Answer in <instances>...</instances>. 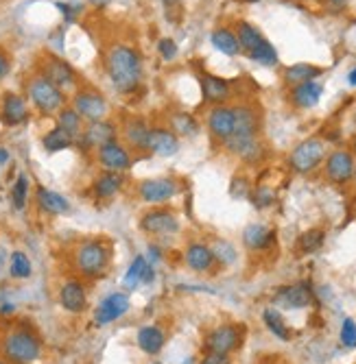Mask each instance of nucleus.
Listing matches in <instances>:
<instances>
[{
    "instance_id": "f257e3e1",
    "label": "nucleus",
    "mask_w": 356,
    "mask_h": 364,
    "mask_svg": "<svg viewBox=\"0 0 356 364\" xmlns=\"http://www.w3.org/2000/svg\"><path fill=\"white\" fill-rule=\"evenodd\" d=\"M105 70L116 92L132 94L142 83V57L136 48L127 44H116L105 57Z\"/></svg>"
},
{
    "instance_id": "f03ea898",
    "label": "nucleus",
    "mask_w": 356,
    "mask_h": 364,
    "mask_svg": "<svg viewBox=\"0 0 356 364\" xmlns=\"http://www.w3.org/2000/svg\"><path fill=\"white\" fill-rule=\"evenodd\" d=\"M223 146L247 164H256L263 159L265 149L258 140V116L251 107H234V134L223 142Z\"/></svg>"
},
{
    "instance_id": "7ed1b4c3",
    "label": "nucleus",
    "mask_w": 356,
    "mask_h": 364,
    "mask_svg": "<svg viewBox=\"0 0 356 364\" xmlns=\"http://www.w3.org/2000/svg\"><path fill=\"white\" fill-rule=\"evenodd\" d=\"M42 336L28 321L16 323L3 336V345H0V353L9 364H33L42 358Z\"/></svg>"
},
{
    "instance_id": "20e7f679",
    "label": "nucleus",
    "mask_w": 356,
    "mask_h": 364,
    "mask_svg": "<svg viewBox=\"0 0 356 364\" xmlns=\"http://www.w3.org/2000/svg\"><path fill=\"white\" fill-rule=\"evenodd\" d=\"M75 269L85 279H96L108 273L112 264V242L105 238H85L75 247Z\"/></svg>"
},
{
    "instance_id": "39448f33",
    "label": "nucleus",
    "mask_w": 356,
    "mask_h": 364,
    "mask_svg": "<svg viewBox=\"0 0 356 364\" xmlns=\"http://www.w3.org/2000/svg\"><path fill=\"white\" fill-rule=\"evenodd\" d=\"M323 159H326V142L321 138H306L290 151L288 166L298 175H310L321 166Z\"/></svg>"
},
{
    "instance_id": "423d86ee",
    "label": "nucleus",
    "mask_w": 356,
    "mask_h": 364,
    "mask_svg": "<svg viewBox=\"0 0 356 364\" xmlns=\"http://www.w3.org/2000/svg\"><path fill=\"white\" fill-rule=\"evenodd\" d=\"M26 96H28L31 105H33L44 116L59 112L63 107V98H66V96H63V92L55 83H51L42 75H38V77H33V79L28 81Z\"/></svg>"
},
{
    "instance_id": "0eeeda50",
    "label": "nucleus",
    "mask_w": 356,
    "mask_h": 364,
    "mask_svg": "<svg viewBox=\"0 0 356 364\" xmlns=\"http://www.w3.org/2000/svg\"><path fill=\"white\" fill-rule=\"evenodd\" d=\"M182 186L175 177H151L138 183V198L147 205H167L179 194Z\"/></svg>"
},
{
    "instance_id": "6e6552de",
    "label": "nucleus",
    "mask_w": 356,
    "mask_h": 364,
    "mask_svg": "<svg viewBox=\"0 0 356 364\" xmlns=\"http://www.w3.org/2000/svg\"><path fill=\"white\" fill-rule=\"evenodd\" d=\"M140 229L147 236H175L179 231V218L175 210L167 205H153L140 216Z\"/></svg>"
},
{
    "instance_id": "1a4fd4ad",
    "label": "nucleus",
    "mask_w": 356,
    "mask_h": 364,
    "mask_svg": "<svg viewBox=\"0 0 356 364\" xmlns=\"http://www.w3.org/2000/svg\"><path fill=\"white\" fill-rule=\"evenodd\" d=\"M96 161H99L101 171L108 173H129L134 168V155L132 149L122 144L120 140H112L103 144L101 149H96Z\"/></svg>"
},
{
    "instance_id": "9d476101",
    "label": "nucleus",
    "mask_w": 356,
    "mask_h": 364,
    "mask_svg": "<svg viewBox=\"0 0 356 364\" xmlns=\"http://www.w3.org/2000/svg\"><path fill=\"white\" fill-rule=\"evenodd\" d=\"M73 109L88 122L105 120V116L110 114L108 98L94 90H79L73 98Z\"/></svg>"
},
{
    "instance_id": "9b49d317",
    "label": "nucleus",
    "mask_w": 356,
    "mask_h": 364,
    "mask_svg": "<svg viewBox=\"0 0 356 364\" xmlns=\"http://www.w3.org/2000/svg\"><path fill=\"white\" fill-rule=\"evenodd\" d=\"M243 343V332L241 327L236 325H219L214 327L212 332H208L206 341H204V347L206 351L210 353H225L230 355L232 351H236Z\"/></svg>"
},
{
    "instance_id": "f8f14e48",
    "label": "nucleus",
    "mask_w": 356,
    "mask_h": 364,
    "mask_svg": "<svg viewBox=\"0 0 356 364\" xmlns=\"http://www.w3.org/2000/svg\"><path fill=\"white\" fill-rule=\"evenodd\" d=\"M354 168H356V157L352 151L345 149H337L330 155H326V164H323V173H326L328 181L339 186L354 179Z\"/></svg>"
},
{
    "instance_id": "ddd939ff",
    "label": "nucleus",
    "mask_w": 356,
    "mask_h": 364,
    "mask_svg": "<svg viewBox=\"0 0 356 364\" xmlns=\"http://www.w3.org/2000/svg\"><path fill=\"white\" fill-rule=\"evenodd\" d=\"M129 306H132V299H129V294L116 290V292L108 294L105 299L99 306H96V310H94V323L99 325V327H105L110 323H116L118 318H122L129 312Z\"/></svg>"
},
{
    "instance_id": "4468645a",
    "label": "nucleus",
    "mask_w": 356,
    "mask_h": 364,
    "mask_svg": "<svg viewBox=\"0 0 356 364\" xmlns=\"http://www.w3.org/2000/svg\"><path fill=\"white\" fill-rule=\"evenodd\" d=\"M112 140H118V127L110 120H96L83 127V134L77 142L83 151H96Z\"/></svg>"
},
{
    "instance_id": "2eb2a0df",
    "label": "nucleus",
    "mask_w": 356,
    "mask_h": 364,
    "mask_svg": "<svg viewBox=\"0 0 356 364\" xmlns=\"http://www.w3.org/2000/svg\"><path fill=\"white\" fill-rule=\"evenodd\" d=\"M59 306L70 314H83L88 310V290L77 277L66 279L59 286Z\"/></svg>"
},
{
    "instance_id": "dca6fc26",
    "label": "nucleus",
    "mask_w": 356,
    "mask_h": 364,
    "mask_svg": "<svg viewBox=\"0 0 356 364\" xmlns=\"http://www.w3.org/2000/svg\"><path fill=\"white\" fill-rule=\"evenodd\" d=\"M145 151L157 157H173L179 151V138L169 127H151Z\"/></svg>"
},
{
    "instance_id": "f3484780",
    "label": "nucleus",
    "mask_w": 356,
    "mask_h": 364,
    "mask_svg": "<svg viewBox=\"0 0 356 364\" xmlns=\"http://www.w3.org/2000/svg\"><path fill=\"white\" fill-rule=\"evenodd\" d=\"M127 186V177L122 173H108L101 171L90 183V192L96 201H112L114 196H118L122 192V188Z\"/></svg>"
},
{
    "instance_id": "a211bd4d",
    "label": "nucleus",
    "mask_w": 356,
    "mask_h": 364,
    "mask_svg": "<svg viewBox=\"0 0 356 364\" xmlns=\"http://www.w3.org/2000/svg\"><path fill=\"white\" fill-rule=\"evenodd\" d=\"M273 304L284 308V310H302L313 304V290L306 282L293 284V286H284L276 296Z\"/></svg>"
},
{
    "instance_id": "6ab92c4d",
    "label": "nucleus",
    "mask_w": 356,
    "mask_h": 364,
    "mask_svg": "<svg viewBox=\"0 0 356 364\" xmlns=\"http://www.w3.org/2000/svg\"><path fill=\"white\" fill-rule=\"evenodd\" d=\"M208 131L214 140L221 144L234 134V107L228 105H216L208 114Z\"/></svg>"
},
{
    "instance_id": "aec40b11",
    "label": "nucleus",
    "mask_w": 356,
    "mask_h": 364,
    "mask_svg": "<svg viewBox=\"0 0 356 364\" xmlns=\"http://www.w3.org/2000/svg\"><path fill=\"white\" fill-rule=\"evenodd\" d=\"M184 262L190 271L195 273H210L214 269V253L206 242H190L184 249Z\"/></svg>"
},
{
    "instance_id": "412c9836",
    "label": "nucleus",
    "mask_w": 356,
    "mask_h": 364,
    "mask_svg": "<svg viewBox=\"0 0 356 364\" xmlns=\"http://www.w3.org/2000/svg\"><path fill=\"white\" fill-rule=\"evenodd\" d=\"M36 205L40 212H44L48 216H63L70 212L68 198L55 190L44 188V186H38V190H36Z\"/></svg>"
},
{
    "instance_id": "4be33fe9",
    "label": "nucleus",
    "mask_w": 356,
    "mask_h": 364,
    "mask_svg": "<svg viewBox=\"0 0 356 364\" xmlns=\"http://www.w3.org/2000/svg\"><path fill=\"white\" fill-rule=\"evenodd\" d=\"M42 77H46L51 83H55L61 92L63 90H68L75 85L77 81V75L73 70V65L68 61H63V59H57V57H51L46 63H44V73Z\"/></svg>"
},
{
    "instance_id": "5701e85b",
    "label": "nucleus",
    "mask_w": 356,
    "mask_h": 364,
    "mask_svg": "<svg viewBox=\"0 0 356 364\" xmlns=\"http://www.w3.org/2000/svg\"><path fill=\"white\" fill-rule=\"evenodd\" d=\"M149 131H151V124L140 118V116H132L127 118V122L122 124V138H125V144L134 151H145V144H147V138H149Z\"/></svg>"
},
{
    "instance_id": "b1692460",
    "label": "nucleus",
    "mask_w": 356,
    "mask_h": 364,
    "mask_svg": "<svg viewBox=\"0 0 356 364\" xmlns=\"http://www.w3.org/2000/svg\"><path fill=\"white\" fill-rule=\"evenodd\" d=\"M136 345L147 355H157L167 345V332L159 325H145L136 336Z\"/></svg>"
},
{
    "instance_id": "393cba45",
    "label": "nucleus",
    "mask_w": 356,
    "mask_h": 364,
    "mask_svg": "<svg viewBox=\"0 0 356 364\" xmlns=\"http://www.w3.org/2000/svg\"><path fill=\"white\" fill-rule=\"evenodd\" d=\"M201 92H204V101L212 105H223L232 96L230 83L214 75H201Z\"/></svg>"
},
{
    "instance_id": "a878e982",
    "label": "nucleus",
    "mask_w": 356,
    "mask_h": 364,
    "mask_svg": "<svg viewBox=\"0 0 356 364\" xmlns=\"http://www.w3.org/2000/svg\"><path fill=\"white\" fill-rule=\"evenodd\" d=\"M273 240H276V231L269 229V227H265V225H261V223H251L243 231V242L251 251L269 249Z\"/></svg>"
},
{
    "instance_id": "bb28decb",
    "label": "nucleus",
    "mask_w": 356,
    "mask_h": 364,
    "mask_svg": "<svg viewBox=\"0 0 356 364\" xmlns=\"http://www.w3.org/2000/svg\"><path fill=\"white\" fill-rule=\"evenodd\" d=\"M28 118V107L26 101L20 94H5V101H3V122L7 127H18Z\"/></svg>"
},
{
    "instance_id": "cd10ccee",
    "label": "nucleus",
    "mask_w": 356,
    "mask_h": 364,
    "mask_svg": "<svg viewBox=\"0 0 356 364\" xmlns=\"http://www.w3.org/2000/svg\"><path fill=\"white\" fill-rule=\"evenodd\" d=\"M321 94H323L321 83L306 81V83H300V85L293 87V92H290V101H293L295 107L310 109V107H315L321 101Z\"/></svg>"
},
{
    "instance_id": "c85d7f7f",
    "label": "nucleus",
    "mask_w": 356,
    "mask_h": 364,
    "mask_svg": "<svg viewBox=\"0 0 356 364\" xmlns=\"http://www.w3.org/2000/svg\"><path fill=\"white\" fill-rule=\"evenodd\" d=\"M210 42L219 53L228 55V57H236L241 53V44H239L236 33H232L230 28H216L210 36Z\"/></svg>"
},
{
    "instance_id": "c756f323",
    "label": "nucleus",
    "mask_w": 356,
    "mask_h": 364,
    "mask_svg": "<svg viewBox=\"0 0 356 364\" xmlns=\"http://www.w3.org/2000/svg\"><path fill=\"white\" fill-rule=\"evenodd\" d=\"M321 75V68L317 65H310V63H295V65H288L286 73H284V81L288 85H300V83H306V81H315L317 77Z\"/></svg>"
},
{
    "instance_id": "7c9ffc66",
    "label": "nucleus",
    "mask_w": 356,
    "mask_h": 364,
    "mask_svg": "<svg viewBox=\"0 0 356 364\" xmlns=\"http://www.w3.org/2000/svg\"><path fill=\"white\" fill-rule=\"evenodd\" d=\"M171 131L177 138H195L199 134V122L195 120V116H192V114L177 112L171 118Z\"/></svg>"
},
{
    "instance_id": "2f4dec72",
    "label": "nucleus",
    "mask_w": 356,
    "mask_h": 364,
    "mask_svg": "<svg viewBox=\"0 0 356 364\" xmlns=\"http://www.w3.org/2000/svg\"><path fill=\"white\" fill-rule=\"evenodd\" d=\"M57 127H61L77 142L79 136L83 134V118L73 107H61L59 109V116H57Z\"/></svg>"
},
{
    "instance_id": "473e14b6",
    "label": "nucleus",
    "mask_w": 356,
    "mask_h": 364,
    "mask_svg": "<svg viewBox=\"0 0 356 364\" xmlns=\"http://www.w3.org/2000/svg\"><path fill=\"white\" fill-rule=\"evenodd\" d=\"M75 144V138H70L66 131L61 127H53L51 131H46L44 138H42V146L48 153H59V151H66Z\"/></svg>"
},
{
    "instance_id": "72a5a7b5",
    "label": "nucleus",
    "mask_w": 356,
    "mask_h": 364,
    "mask_svg": "<svg viewBox=\"0 0 356 364\" xmlns=\"http://www.w3.org/2000/svg\"><path fill=\"white\" fill-rule=\"evenodd\" d=\"M9 275L14 279H28L33 275V264H31L28 255L24 251H11L9 255Z\"/></svg>"
},
{
    "instance_id": "f704fd0d",
    "label": "nucleus",
    "mask_w": 356,
    "mask_h": 364,
    "mask_svg": "<svg viewBox=\"0 0 356 364\" xmlns=\"http://www.w3.org/2000/svg\"><path fill=\"white\" fill-rule=\"evenodd\" d=\"M236 38H239L241 50H245V53H251L253 48H258L265 42V38L261 36V31H258L256 26H251L249 22H241L239 24Z\"/></svg>"
},
{
    "instance_id": "c9c22d12",
    "label": "nucleus",
    "mask_w": 356,
    "mask_h": 364,
    "mask_svg": "<svg viewBox=\"0 0 356 364\" xmlns=\"http://www.w3.org/2000/svg\"><path fill=\"white\" fill-rule=\"evenodd\" d=\"M263 321H265L267 329H269V332H271L276 338H280V341H284V343L290 341V329L286 327V323H284V318H282V314H280L278 310L267 308V310L263 312Z\"/></svg>"
},
{
    "instance_id": "e433bc0d",
    "label": "nucleus",
    "mask_w": 356,
    "mask_h": 364,
    "mask_svg": "<svg viewBox=\"0 0 356 364\" xmlns=\"http://www.w3.org/2000/svg\"><path fill=\"white\" fill-rule=\"evenodd\" d=\"M28 192H31V179H28V175L20 173L16 177L14 186H11V205H14V210L22 212L26 208V203H28Z\"/></svg>"
},
{
    "instance_id": "4c0bfd02",
    "label": "nucleus",
    "mask_w": 356,
    "mask_h": 364,
    "mask_svg": "<svg viewBox=\"0 0 356 364\" xmlns=\"http://www.w3.org/2000/svg\"><path fill=\"white\" fill-rule=\"evenodd\" d=\"M323 240H326V234H323V229H308V231H304V234L300 236V240H298V251L302 255L315 253V251L321 249Z\"/></svg>"
},
{
    "instance_id": "58836bf2",
    "label": "nucleus",
    "mask_w": 356,
    "mask_h": 364,
    "mask_svg": "<svg viewBox=\"0 0 356 364\" xmlns=\"http://www.w3.org/2000/svg\"><path fill=\"white\" fill-rule=\"evenodd\" d=\"M145 267H147L145 255H136V257L132 259V264H129V269H127L125 277H122L125 288L134 290V288H138V286L142 284V271H145Z\"/></svg>"
},
{
    "instance_id": "ea45409f",
    "label": "nucleus",
    "mask_w": 356,
    "mask_h": 364,
    "mask_svg": "<svg viewBox=\"0 0 356 364\" xmlns=\"http://www.w3.org/2000/svg\"><path fill=\"white\" fill-rule=\"evenodd\" d=\"M247 55H249L251 61L261 63V65H276L278 63V53H276V48L267 40L258 48H253L251 53H247Z\"/></svg>"
},
{
    "instance_id": "a19ab883",
    "label": "nucleus",
    "mask_w": 356,
    "mask_h": 364,
    "mask_svg": "<svg viewBox=\"0 0 356 364\" xmlns=\"http://www.w3.org/2000/svg\"><path fill=\"white\" fill-rule=\"evenodd\" d=\"M249 198L258 210H265V208H271L276 203V192L267 186H258V188H251Z\"/></svg>"
},
{
    "instance_id": "79ce46f5",
    "label": "nucleus",
    "mask_w": 356,
    "mask_h": 364,
    "mask_svg": "<svg viewBox=\"0 0 356 364\" xmlns=\"http://www.w3.org/2000/svg\"><path fill=\"white\" fill-rule=\"evenodd\" d=\"M212 253H214V259L221 262V264H232L236 259V251L230 242H225V240H216L212 247Z\"/></svg>"
},
{
    "instance_id": "37998d69",
    "label": "nucleus",
    "mask_w": 356,
    "mask_h": 364,
    "mask_svg": "<svg viewBox=\"0 0 356 364\" xmlns=\"http://www.w3.org/2000/svg\"><path fill=\"white\" fill-rule=\"evenodd\" d=\"M339 341H341V345L347 347V349H354V347H356V321H354V318H345V321H343Z\"/></svg>"
},
{
    "instance_id": "c03bdc74",
    "label": "nucleus",
    "mask_w": 356,
    "mask_h": 364,
    "mask_svg": "<svg viewBox=\"0 0 356 364\" xmlns=\"http://www.w3.org/2000/svg\"><path fill=\"white\" fill-rule=\"evenodd\" d=\"M157 53H159V57L164 59V61H173L177 57V44H175V40L162 38L159 44H157Z\"/></svg>"
},
{
    "instance_id": "a18cd8bd",
    "label": "nucleus",
    "mask_w": 356,
    "mask_h": 364,
    "mask_svg": "<svg viewBox=\"0 0 356 364\" xmlns=\"http://www.w3.org/2000/svg\"><path fill=\"white\" fill-rule=\"evenodd\" d=\"M249 192H251V183L245 179V177H234L232 179V186H230V194L234 198H249Z\"/></svg>"
},
{
    "instance_id": "49530a36",
    "label": "nucleus",
    "mask_w": 356,
    "mask_h": 364,
    "mask_svg": "<svg viewBox=\"0 0 356 364\" xmlns=\"http://www.w3.org/2000/svg\"><path fill=\"white\" fill-rule=\"evenodd\" d=\"M201 364H230V358L225 355V353H210V351H206Z\"/></svg>"
},
{
    "instance_id": "de8ad7c7",
    "label": "nucleus",
    "mask_w": 356,
    "mask_h": 364,
    "mask_svg": "<svg viewBox=\"0 0 356 364\" xmlns=\"http://www.w3.org/2000/svg\"><path fill=\"white\" fill-rule=\"evenodd\" d=\"M11 70V59L9 55L5 53V48H0V81H3Z\"/></svg>"
},
{
    "instance_id": "09e8293b",
    "label": "nucleus",
    "mask_w": 356,
    "mask_h": 364,
    "mask_svg": "<svg viewBox=\"0 0 356 364\" xmlns=\"http://www.w3.org/2000/svg\"><path fill=\"white\" fill-rule=\"evenodd\" d=\"M155 279V269H153V264L147 262V267L142 271V284H151Z\"/></svg>"
},
{
    "instance_id": "8fccbe9b",
    "label": "nucleus",
    "mask_w": 356,
    "mask_h": 364,
    "mask_svg": "<svg viewBox=\"0 0 356 364\" xmlns=\"http://www.w3.org/2000/svg\"><path fill=\"white\" fill-rule=\"evenodd\" d=\"M11 161V153L5 149V146H0V168L7 166V164Z\"/></svg>"
},
{
    "instance_id": "3c124183",
    "label": "nucleus",
    "mask_w": 356,
    "mask_h": 364,
    "mask_svg": "<svg viewBox=\"0 0 356 364\" xmlns=\"http://www.w3.org/2000/svg\"><path fill=\"white\" fill-rule=\"evenodd\" d=\"M347 83L356 87V68H352V70H350V75H347Z\"/></svg>"
},
{
    "instance_id": "603ef678",
    "label": "nucleus",
    "mask_w": 356,
    "mask_h": 364,
    "mask_svg": "<svg viewBox=\"0 0 356 364\" xmlns=\"http://www.w3.org/2000/svg\"><path fill=\"white\" fill-rule=\"evenodd\" d=\"M16 308L11 306V304H5L3 308H0V314H9V312H14Z\"/></svg>"
},
{
    "instance_id": "864d4df0",
    "label": "nucleus",
    "mask_w": 356,
    "mask_h": 364,
    "mask_svg": "<svg viewBox=\"0 0 356 364\" xmlns=\"http://www.w3.org/2000/svg\"><path fill=\"white\" fill-rule=\"evenodd\" d=\"M162 3H164V7H167V9H173V7L179 3V0H162Z\"/></svg>"
},
{
    "instance_id": "5fc2aeb1",
    "label": "nucleus",
    "mask_w": 356,
    "mask_h": 364,
    "mask_svg": "<svg viewBox=\"0 0 356 364\" xmlns=\"http://www.w3.org/2000/svg\"><path fill=\"white\" fill-rule=\"evenodd\" d=\"M326 3H330V5H337V7H339V5H343V3H345V0H326Z\"/></svg>"
},
{
    "instance_id": "6e6d98bb",
    "label": "nucleus",
    "mask_w": 356,
    "mask_h": 364,
    "mask_svg": "<svg viewBox=\"0 0 356 364\" xmlns=\"http://www.w3.org/2000/svg\"><path fill=\"white\" fill-rule=\"evenodd\" d=\"M3 259H5V253H3V249H0V264H3Z\"/></svg>"
},
{
    "instance_id": "4d7b16f0",
    "label": "nucleus",
    "mask_w": 356,
    "mask_h": 364,
    "mask_svg": "<svg viewBox=\"0 0 356 364\" xmlns=\"http://www.w3.org/2000/svg\"><path fill=\"white\" fill-rule=\"evenodd\" d=\"M352 153H356V138H354V142H352Z\"/></svg>"
},
{
    "instance_id": "13d9d810",
    "label": "nucleus",
    "mask_w": 356,
    "mask_h": 364,
    "mask_svg": "<svg viewBox=\"0 0 356 364\" xmlns=\"http://www.w3.org/2000/svg\"><path fill=\"white\" fill-rule=\"evenodd\" d=\"M245 3H261V0H245Z\"/></svg>"
},
{
    "instance_id": "bf43d9fd",
    "label": "nucleus",
    "mask_w": 356,
    "mask_h": 364,
    "mask_svg": "<svg viewBox=\"0 0 356 364\" xmlns=\"http://www.w3.org/2000/svg\"><path fill=\"white\" fill-rule=\"evenodd\" d=\"M149 364H162V362H155V360H153V362H149Z\"/></svg>"
},
{
    "instance_id": "052dcab7",
    "label": "nucleus",
    "mask_w": 356,
    "mask_h": 364,
    "mask_svg": "<svg viewBox=\"0 0 356 364\" xmlns=\"http://www.w3.org/2000/svg\"><path fill=\"white\" fill-rule=\"evenodd\" d=\"M0 364H9V362H5V360H0Z\"/></svg>"
},
{
    "instance_id": "680f3d73",
    "label": "nucleus",
    "mask_w": 356,
    "mask_h": 364,
    "mask_svg": "<svg viewBox=\"0 0 356 364\" xmlns=\"http://www.w3.org/2000/svg\"><path fill=\"white\" fill-rule=\"evenodd\" d=\"M0 345H3V334H0Z\"/></svg>"
},
{
    "instance_id": "e2e57ef3",
    "label": "nucleus",
    "mask_w": 356,
    "mask_h": 364,
    "mask_svg": "<svg viewBox=\"0 0 356 364\" xmlns=\"http://www.w3.org/2000/svg\"><path fill=\"white\" fill-rule=\"evenodd\" d=\"M354 179H356V168H354Z\"/></svg>"
}]
</instances>
